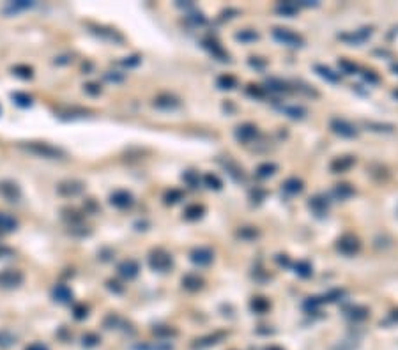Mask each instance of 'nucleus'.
I'll return each instance as SVG.
<instances>
[{
  "label": "nucleus",
  "mask_w": 398,
  "mask_h": 350,
  "mask_svg": "<svg viewBox=\"0 0 398 350\" xmlns=\"http://www.w3.org/2000/svg\"><path fill=\"white\" fill-rule=\"evenodd\" d=\"M251 306H253L255 311L264 313V311H266V310H267V306H269V304H267L264 299H255L253 303H251Z\"/></svg>",
  "instance_id": "obj_44"
},
{
  "label": "nucleus",
  "mask_w": 398,
  "mask_h": 350,
  "mask_svg": "<svg viewBox=\"0 0 398 350\" xmlns=\"http://www.w3.org/2000/svg\"><path fill=\"white\" fill-rule=\"evenodd\" d=\"M203 182H205V186L207 188H211V190H221V181L218 179V175H214V173H205L203 175Z\"/></svg>",
  "instance_id": "obj_34"
},
{
  "label": "nucleus",
  "mask_w": 398,
  "mask_h": 350,
  "mask_svg": "<svg viewBox=\"0 0 398 350\" xmlns=\"http://www.w3.org/2000/svg\"><path fill=\"white\" fill-rule=\"evenodd\" d=\"M85 90H87L90 96H98V94L101 92V89H99L96 83H87V85H85Z\"/></svg>",
  "instance_id": "obj_49"
},
{
  "label": "nucleus",
  "mask_w": 398,
  "mask_h": 350,
  "mask_svg": "<svg viewBox=\"0 0 398 350\" xmlns=\"http://www.w3.org/2000/svg\"><path fill=\"white\" fill-rule=\"evenodd\" d=\"M105 78H106V80H108V81H122L124 76H122V75H117V71H114V75H112V71H108V73H106V75H105Z\"/></svg>",
  "instance_id": "obj_50"
},
{
  "label": "nucleus",
  "mask_w": 398,
  "mask_h": 350,
  "mask_svg": "<svg viewBox=\"0 0 398 350\" xmlns=\"http://www.w3.org/2000/svg\"><path fill=\"white\" fill-rule=\"evenodd\" d=\"M85 114H87V112L81 110V108H68V110L60 112V117H64V118H69V117H83Z\"/></svg>",
  "instance_id": "obj_39"
},
{
  "label": "nucleus",
  "mask_w": 398,
  "mask_h": 350,
  "mask_svg": "<svg viewBox=\"0 0 398 350\" xmlns=\"http://www.w3.org/2000/svg\"><path fill=\"white\" fill-rule=\"evenodd\" d=\"M364 80H366V81H372V83H377V81H379V76H375V75H373V73H370V71H368V73H364Z\"/></svg>",
  "instance_id": "obj_53"
},
{
  "label": "nucleus",
  "mask_w": 398,
  "mask_h": 350,
  "mask_svg": "<svg viewBox=\"0 0 398 350\" xmlns=\"http://www.w3.org/2000/svg\"><path fill=\"white\" fill-rule=\"evenodd\" d=\"M297 9H299L297 2H281V4L276 5V13L281 14V16L292 18V16H296Z\"/></svg>",
  "instance_id": "obj_20"
},
{
  "label": "nucleus",
  "mask_w": 398,
  "mask_h": 350,
  "mask_svg": "<svg viewBox=\"0 0 398 350\" xmlns=\"http://www.w3.org/2000/svg\"><path fill=\"white\" fill-rule=\"evenodd\" d=\"M120 322V318L117 315H114V313H110V315L106 316L105 322H103V325H105L106 329H114V327H117Z\"/></svg>",
  "instance_id": "obj_41"
},
{
  "label": "nucleus",
  "mask_w": 398,
  "mask_h": 350,
  "mask_svg": "<svg viewBox=\"0 0 398 350\" xmlns=\"http://www.w3.org/2000/svg\"><path fill=\"white\" fill-rule=\"evenodd\" d=\"M25 350H48V347L42 345V343H32V345H29Z\"/></svg>",
  "instance_id": "obj_51"
},
{
  "label": "nucleus",
  "mask_w": 398,
  "mask_h": 350,
  "mask_svg": "<svg viewBox=\"0 0 398 350\" xmlns=\"http://www.w3.org/2000/svg\"><path fill=\"white\" fill-rule=\"evenodd\" d=\"M0 196L7 202H18L21 198L20 186L13 181H0Z\"/></svg>",
  "instance_id": "obj_8"
},
{
  "label": "nucleus",
  "mask_w": 398,
  "mask_h": 350,
  "mask_svg": "<svg viewBox=\"0 0 398 350\" xmlns=\"http://www.w3.org/2000/svg\"><path fill=\"white\" fill-rule=\"evenodd\" d=\"M356 349V343L352 345L349 340H345V342H342V343H338V345L335 347V350H354Z\"/></svg>",
  "instance_id": "obj_48"
},
{
  "label": "nucleus",
  "mask_w": 398,
  "mask_h": 350,
  "mask_svg": "<svg viewBox=\"0 0 398 350\" xmlns=\"http://www.w3.org/2000/svg\"><path fill=\"white\" fill-rule=\"evenodd\" d=\"M393 96H395V97H398V90H395V92H393Z\"/></svg>",
  "instance_id": "obj_55"
},
{
  "label": "nucleus",
  "mask_w": 398,
  "mask_h": 350,
  "mask_svg": "<svg viewBox=\"0 0 398 350\" xmlns=\"http://www.w3.org/2000/svg\"><path fill=\"white\" fill-rule=\"evenodd\" d=\"M18 147L21 151L29 152V154H34L38 157H44V159H62L66 157V152L60 147H55V145L46 144V142H25V144H20Z\"/></svg>",
  "instance_id": "obj_1"
},
{
  "label": "nucleus",
  "mask_w": 398,
  "mask_h": 350,
  "mask_svg": "<svg viewBox=\"0 0 398 350\" xmlns=\"http://www.w3.org/2000/svg\"><path fill=\"white\" fill-rule=\"evenodd\" d=\"M275 172H276L275 163H262V165H259V168H257V177H260V179L271 177Z\"/></svg>",
  "instance_id": "obj_30"
},
{
  "label": "nucleus",
  "mask_w": 398,
  "mask_h": 350,
  "mask_svg": "<svg viewBox=\"0 0 398 350\" xmlns=\"http://www.w3.org/2000/svg\"><path fill=\"white\" fill-rule=\"evenodd\" d=\"M202 279L199 278V276H195V274H188V276H184L182 278V287L186 288V290H190V292H195V290H200L202 288Z\"/></svg>",
  "instance_id": "obj_24"
},
{
  "label": "nucleus",
  "mask_w": 398,
  "mask_h": 350,
  "mask_svg": "<svg viewBox=\"0 0 398 350\" xmlns=\"http://www.w3.org/2000/svg\"><path fill=\"white\" fill-rule=\"evenodd\" d=\"M331 129L335 131L336 135L343 136V138H354L358 136V129L354 124H351L345 118H333L331 120Z\"/></svg>",
  "instance_id": "obj_6"
},
{
  "label": "nucleus",
  "mask_w": 398,
  "mask_h": 350,
  "mask_svg": "<svg viewBox=\"0 0 398 350\" xmlns=\"http://www.w3.org/2000/svg\"><path fill=\"white\" fill-rule=\"evenodd\" d=\"M11 97H13V101L16 103L18 106H21V108H27V106L32 105V97L25 92H14Z\"/></svg>",
  "instance_id": "obj_31"
},
{
  "label": "nucleus",
  "mask_w": 398,
  "mask_h": 350,
  "mask_svg": "<svg viewBox=\"0 0 398 350\" xmlns=\"http://www.w3.org/2000/svg\"><path fill=\"white\" fill-rule=\"evenodd\" d=\"M267 89L273 90V92H287L288 87L285 81H279V80H269L267 81Z\"/></svg>",
  "instance_id": "obj_37"
},
{
  "label": "nucleus",
  "mask_w": 398,
  "mask_h": 350,
  "mask_svg": "<svg viewBox=\"0 0 398 350\" xmlns=\"http://www.w3.org/2000/svg\"><path fill=\"white\" fill-rule=\"evenodd\" d=\"M370 36H372V29H361V30H356L354 34L342 36V39H343V41H347V42H354V44H359V42L366 41Z\"/></svg>",
  "instance_id": "obj_18"
},
{
  "label": "nucleus",
  "mask_w": 398,
  "mask_h": 350,
  "mask_svg": "<svg viewBox=\"0 0 398 350\" xmlns=\"http://www.w3.org/2000/svg\"><path fill=\"white\" fill-rule=\"evenodd\" d=\"M182 191L181 190H170V191H166V194H165V202L166 203H177V202H181L182 200Z\"/></svg>",
  "instance_id": "obj_38"
},
{
  "label": "nucleus",
  "mask_w": 398,
  "mask_h": 350,
  "mask_svg": "<svg viewBox=\"0 0 398 350\" xmlns=\"http://www.w3.org/2000/svg\"><path fill=\"white\" fill-rule=\"evenodd\" d=\"M51 297H53V301H57V303H60V304H69L73 301V292L68 285H62V283H60V285L53 287Z\"/></svg>",
  "instance_id": "obj_12"
},
{
  "label": "nucleus",
  "mask_w": 398,
  "mask_h": 350,
  "mask_svg": "<svg viewBox=\"0 0 398 350\" xmlns=\"http://www.w3.org/2000/svg\"><path fill=\"white\" fill-rule=\"evenodd\" d=\"M393 69H395V71H397V73H398V64H397V66H393Z\"/></svg>",
  "instance_id": "obj_56"
},
{
  "label": "nucleus",
  "mask_w": 398,
  "mask_h": 350,
  "mask_svg": "<svg viewBox=\"0 0 398 350\" xmlns=\"http://www.w3.org/2000/svg\"><path fill=\"white\" fill-rule=\"evenodd\" d=\"M75 318H78V320H81V318H85L87 316V308H85L83 304H78V306H75Z\"/></svg>",
  "instance_id": "obj_46"
},
{
  "label": "nucleus",
  "mask_w": 398,
  "mask_h": 350,
  "mask_svg": "<svg viewBox=\"0 0 398 350\" xmlns=\"http://www.w3.org/2000/svg\"><path fill=\"white\" fill-rule=\"evenodd\" d=\"M273 38H275L279 44H285V46H292V48L303 46V38L288 29H275L273 30Z\"/></svg>",
  "instance_id": "obj_4"
},
{
  "label": "nucleus",
  "mask_w": 398,
  "mask_h": 350,
  "mask_svg": "<svg viewBox=\"0 0 398 350\" xmlns=\"http://www.w3.org/2000/svg\"><path fill=\"white\" fill-rule=\"evenodd\" d=\"M30 7H34V2H30V0H16V2H9L4 11L7 14H16L20 11H25V9Z\"/></svg>",
  "instance_id": "obj_19"
},
{
  "label": "nucleus",
  "mask_w": 398,
  "mask_h": 350,
  "mask_svg": "<svg viewBox=\"0 0 398 350\" xmlns=\"http://www.w3.org/2000/svg\"><path fill=\"white\" fill-rule=\"evenodd\" d=\"M18 228V220L7 212H0V232H14Z\"/></svg>",
  "instance_id": "obj_16"
},
{
  "label": "nucleus",
  "mask_w": 398,
  "mask_h": 350,
  "mask_svg": "<svg viewBox=\"0 0 398 350\" xmlns=\"http://www.w3.org/2000/svg\"><path fill=\"white\" fill-rule=\"evenodd\" d=\"M354 194V188L349 184H338L333 188V196L336 200H347Z\"/></svg>",
  "instance_id": "obj_21"
},
{
  "label": "nucleus",
  "mask_w": 398,
  "mask_h": 350,
  "mask_svg": "<svg viewBox=\"0 0 398 350\" xmlns=\"http://www.w3.org/2000/svg\"><path fill=\"white\" fill-rule=\"evenodd\" d=\"M303 181H299L297 177H290V179H287V181L283 182V191L285 193H288V194H297V193H301L303 191Z\"/></svg>",
  "instance_id": "obj_22"
},
{
  "label": "nucleus",
  "mask_w": 398,
  "mask_h": 350,
  "mask_svg": "<svg viewBox=\"0 0 398 350\" xmlns=\"http://www.w3.org/2000/svg\"><path fill=\"white\" fill-rule=\"evenodd\" d=\"M236 39L241 42H253L259 39V34L255 30H241L239 34H236Z\"/></svg>",
  "instance_id": "obj_32"
},
{
  "label": "nucleus",
  "mask_w": 398,
  "mask_h": 350,
  "mask_svg": "<svg viewBox=\"0 0 398 350\" xmlns=\"http://www.w3.org/2000/svg\"><path fill=\"white\" fill-rule=\"evenodd\" d=\"M13 75L20 76L23 80H29V78H32V68H29V66H14Z\"/></svg>",
  "instance_id": "obj_36"
},
{
  "label": "nucleus",
  "mask_w": 398,
  "mask_h": 350,
  "mask_svg": "<svg viewBox=\"0 0 398 350\" xmlns=\"http://www.w3.org/2000/svg\"><path fill=\"white\" fill-rule=\"evenodd\" d=\"M296 272L299 276H303V278H308V276H312V272H314V269H312V266H310L308 262H297L296 264Z\"/></svg>",
  "instance_id": "obj_35"
},
{
  "label": "nucleus",
  "mask_w": 398,
  "mask_h": 350,
  "mask_svg": "<svg viewBox=\"0 0 398 350\" xmlns=\"http://www.w3.org/2000/svg\"><path fill=\"white\" fill-rule=\"evenodd\" d=\"M110 203L114 207H117V209H129L135 203V198H133V194L129 191L119 190L110 194Z\"/></svg>",
  "instance_id": "obj_9"
},
{
  "label": "nucleus",
  "mask_w": 398,
  "mask_h": 350,
  "mask_svg": "<svg viewBox=\"0 0 398 350\" xmlns=\"http://www.w3.org/2000/svg\"><path fill=\"white\" fill-rule=\"evenodd\" d=\"M315 71L318 73V76L320 78H324V80H327V81H338L340 80V76L336 75V73H333L329 68H326V66H315Z\"/></svg>",
  "instance_id": "obj_28"
},
{
  "label": "nucleus",
  "mask_w": 398,
  "mask_h": 350,
  "mask_svg": "<svg viewBox=\"0 0 398 350\" xmlns=\"http://www.w3.org/2000/svg\"><path fill=\"white\" fill-rule=\"evenodd\" d=\"M340 68L343 69V73H347V75H352V73L358 71V66L356 64L349 62V60H340Z\"/></svg>",
  "instance_id": "obj_43"
},
{
  "label": "nucleus",
  "mask_w": 398,
  "mask_h": 350,
  "mask_svg": "<svg viewBox=\"0 0 398 350\" xmlns=\"http://www.w3.org/2000/svg\"><path fill=\"white\" fill-rule=\"evenodd\" d=\"M279 110L283 112L285 115H288L290 118H303L306 115V110L303 108V106H297V105H292V106H281Z\"/></svg>",
  "instance_id": "obj_25"
},
{
  "label": "nucleus",
  "mask_w": 398,
  "mask_h": 350,
  "mask_svg": "<svg viewBox=\"0 0 398 350\" xmlns=\"http://www.w3.org/2000/svg\"><path fill=\"white\" fill-rule=\"evenodd\" d=\"M267 350H281V349H278V347H273V349H267Z\"/></svg>",
  "instance_id": "obj_54"
},
{
  "label": "nucleus",
  "mask_w": 398,
  "mask_h": 350,
  "mask_svg": "<svg viewBox=\"0 0 398 350\" xmlns=\"http://www.w3.org/2000/svg\"><path fill=\"white\" fill-rule=\"evenodd\" d=\"M236 85H238V80H236L232 75H223V76H220V78H218V87H220V89H223V90L234 89Z\"/></svg>",
  "instance_id": "obj_29"
},
{
  "label": "nucleus",
  "mask_w": 398,
  "mask_h": 350,
  "mask_svg": "<svg viewBox=\"0 0 398 350\" xmlns=\"http://www.w3.org/2000/svg\"><path fill=\"white\" fill-rule=\"evenodd\" d=\"M310 209H312L315 214L322 216V214H326L327 209H329V202H327V198L324 194H317V196H314V198L310 200Z\"/></svg>",
  "instance_id": "obj_14"
},
{
  "label": "nucleus",
  "mask_w": 398,
  "mask_h": 350,
  "mask_svg": "<svg viewBox=\"0 0 398 350\" xmlns=\"http://www.w3.org/2000/svg\"><path fill=\"white\" fill-rule=\"evenodd\" d=\"M190 258L195 266L203 267V266H209V264H211L212 258H214V253H212L209 248H195L193 251H191Z\"/></svg>",
  "instance_id": "obj_10"
},
{
  "label": "nucleus",
  "mask_w": 398,
  "mask_h": 350,
  "mask_svg": "<svg viewBox=\"0 0 398 350\" xmlns=\"http://www.w3.org/2000/svg\"><path fill=\"white\" fill-rule=\"evenodd\" d=\"M336 248H338L340 253L347 255V257H352V255H356L358 251H359L361 242H359V239H358V237H354V235H351V233H347V235L340 237Z\"/></svg>",
  "instance_id": "obj_5"
},
{
  "label": "nucleus",
  "mask_w": 398,
  "mask_h": 350,
  "mask_svg": "<svg viewBox=\"0 0 398 350\" xmlns=\"http://www.w3.org/2000/svg\"><path fill=\"white\" fill-rule=\"evenodd\" d=\"M345 313H347V316L352 318V320H364V318L368 316V310L363 308V306H352V308H349Z\"/></svg>",
  "instance_id": "obj_27"
},
{
  "label": "nucleus",
  "mask_w": 398,
  "mask_h": 350,
  "mask_svg": "<svg viewBox=\"0 0 398 350\" xmlns=\"http://www.w3.org/2000/svg\"><path fill=\"white\" fill-rule=\"evenodd\" d=\"M0 112H2V108H0Z\"/></svg>",
  "instance_id": "obj_57"
},
{
  "label": "nucleus",
  "mask_w": 398,
  "mask_h": 350,
  "mask_svg": "<svg viewBox=\"0 0 398 350\" xmlns=\"http://www.w3.org/2000/svg\"><path fill=\"white\" fill-rule=\"evenodd\" d=\"M138 62H140L138 57H129L127 60H122L124 66H138Z\"/></svg>",
  "instance_id": "obj_52"
},
{
  "label": "nucleus",
  "mask_w": 398,
  "mask_h": 350,
  "mask_svg": "<svg viewBox=\"0 0 398 350\" xmlns=\"http://www.w3.org/2000/svg\"><path fill=\"white\" fill-rule=\"evenodd\" d=\"M14 343V336L9 331H0V347H9Z\"/></svg>",
  "instance_id": "obj_40"
},
{
  "label": "nucleus",
  "mask_w": 398,
  "mask_h": 350,
  "mask_svg": "<svg viewBox=\"0 0 398 350\" xmlns=\"http://www.w3.org/2000/svg\"><path fill=\"white\" fill-rule=\"evenodd\" d=\"M154 106L161 108V110H172V108H177L179 106V99L170 94H163V96H158L154 99Z\"/></svg>",
  "instance_id": "obj_15"
},
{
  "label": "nucleus",
  "mask_w": 398,
  "mask_h": 350,
  "mask_svg": "<svg viewBox=\"0 0 398 350\" xmlns=\"http://www.w3.org/2000/svg\"><path fill=\"white\" fill-rule=\"evenodd\" d=\"M117 272L122 276L124 279H133L138 276L140 272V266L136 260H131V258H127V260L120 262L119 267H117Z\"/></svg>",
  "instance_id": "obj_11"
},
{
  "label": "nucleus",
  "mask_w": 398,
  "mask_h": 350,
  "mask_svg": "<svg viewBox=\"0 0 398 350\" xmlns=\"http://www.w3.org/2000/svg\"><path fill=\"white\" fill-rule=\"evenodd\" d=\"M257 127L253 124H242L236 129V138L241 140V142H251V140L257 136Z\"/></svg>",
  "instance_id": "obj_13"
},
{
  "label": "nucleus",
  "mask_w": 398,
  "mask_h": 350,
  "mask_svg": "<svg viewBox=\"0 0 398 350\" xmlns=\"http://www.w3.org/2000/svg\"><path fill=\"white\" fill-rule=\"evenodd\" d=\"M203 214V207L199 205V203H193V205H188L186 211H184V218L190 221H195L199 218H202Z\"/></svg>",
  "instance_id": "obj_26"
},
{
  "label": "nucleus",
  "mask_w": 398,
  "mask_h": 350,
  "mask_svg": "<svg viewBox=\"0 0 398 350\" xmlns=\"http://www.w3.org/2000/svg\"><path fill=\"white\" fill-rule=\"evenodd\" d=\"M23 283V274L18 269H4L0 271V288L11 290V288H18Z\"/></svg>",
  "instance_id": "obj_3"
},
{
  "label": "nucleus",
  "mask_w": 398,
  "mask_h": 350,
  "mask_svg": "<svg viewBox=\"0 0 398 350\" xmlns=\"http://www.w3.org/2000/svg\"><path fill=\"white\" fill-rule=\"evenodd\" d=\"M94 32L98 36H101V38H110L112 41H122V38H120L115 30H112V29H103V27H96L94 29Z\"/></svg>",
  "instance_id": "obj_33"
},
{
  "label": "nucleus",
  "mask_w": 398,
  "mask_h": 350,
  "mask_svg": "<svg viewBox=\"0 0 398 350\" xmlns=\"http://www.w3.org/2000/svg\"><path fill=\"white\" fill-rule=\"evenodd\" d=\"M85 184L80 181H62L59 186H57V193L60 196H66V198H71V196H78L80 193H83Z\"/></svg>",
  "instance_id": "obj_7"
},
{
  "label": "nucleus",
  "mask_w": 398,
  "mask_h": 350,
  "mask_svg": "<svg viewBox=\"0 0 398 350\" xmlns=\"http://www.w3.org/2000/svg\"><path fill=\"white\" fill-rule=\"evenodd\" d=\"M354 165V157L351 156H342V157H335V159L331 161V170L333 172H345L349 170L351 166Z\"/></svg>",
  "instance_id": "obj_17"
},
{
  "label": "nucleus",
  "mask_w": 398,
  "mask_h": 350,
  "mask_svg": "<svg viewBox=\"0 0 398 350\" xmlns=\"http://www.w3.org/2000/svg\"><path fill=\"white\" fill-rule=\"evenodd\" d=\"M203 46L207 48V50L211 51L214 57H218V59H221V60L227 59V53H225V50L221 48L220 42H216L214 39H205V41H203Z\"/></svg>",
  "instance_id": "obj_23"
},
{
  "label": "nucleus",
  "mask_w": 398,
  "mask_h": 350,
  "mask_svg": "<svg viewBox=\"0 0 398 350\" xmlns=\"http://www.w3.org/2000/svg\"><path fill=\"white\" fill-rule=\"evenodd\" d=\"M149 266L158 272H166V271L172 269L174 260H172V255L166 253L165 249H154L153 253L149 255Z\"/></svg>",
  "instance_id": "obj_2"
},
{
  "label": "nucleus",
  "mask_w": 398,
  "mask_h": 350,
  "mask_svg": "<svg viewBox=\"0 0 398 350\" xmlns=\"http://www.w3.org/2000/svg\"><path fill=\"white\" fill-rule=\"evenodd\" d=\"M366 126L368 127H377L375 131H393L395 127L391 126V124H373V122H366Z\"/></svg>",
  "instance_id": "obj_47"
},
{
  "label": "nucleus",
  "mask_w": 398,
  "mask_h": 350,
  "mask_svg": "<svg viewBox=\"0 0 398 350\" xmlns=\"http://www.w3.org/2000/svg\"><path fill=\"white\" fill-rule=\"evenodd\" d=\"M182 179H184L191 188H197V186H199V175H197L195 172H186L182 175Z\"/></svg>",
  "instance_id": "obj_42"
},
{
  "label": "nucleus",
  "mask_w": 398,
  "mask_h": 350,
  "mask_svg": "<svg viewBox=\"0 0 398 350\" xmlns=\"http://www.w3.org/2000/svg\"><path fill=\"white\" fill-rule=\"evenodd\" d=\"M99 343V336H96V334H85L83 336V345L85 347H94Z\"/></svg>",
  "instance_id": "obj_45"
}]
</instances>
